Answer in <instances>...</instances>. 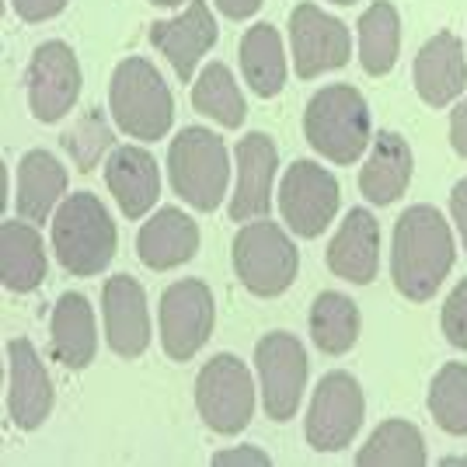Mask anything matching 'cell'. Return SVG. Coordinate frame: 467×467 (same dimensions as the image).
Returning <instances> with one entry per match:
<instances>
[{
  "mask_svg": "<svg viewBox=\"0 0 467 467\" xmlns=\"http://www.w3.org/2000/svg\"><path fill=\"white\" fill-rule=\"evenodd\" d=\"M453 265V234L432 206H411L394 223L390 279L401 296L429 300Z\"/></svg>",
  "mask_w": 467,
  "mask_h": 467,
  "instance_id": "obj_1",
  "label": "cell"
},
{
  "mask_svg": "<svg viewBox=\"0 0 467 467\" xmlns=\"http://www.w3.org/2000/svg\"><path fill=\"white\" fill-rule=\"evenodd\" d=\"M116 223L91 192L67 195L53 216V252L70 275H98L116 258Z\"/></svg>",
  "mask_w": 467,
  "mask_h": 467,
  "instance_id": "obj_2",
  "label": "cell"
},
{
  "mask_svg": "<svg viewBox=\"0 0 467 467\" xmlns=\"http://www.w3.org/2000/svg\"><path fill=\"white\" fill-rule=\"evenodd\" d=\"M307 143L335 164H352L370 147V109L352 84H328L307 101Z\"/></svg>",
  "mask_w": 467,
  "mask_h": 467,
  "instance_id": "obj_3",
  "label": "cell"
},
{
  "mask_svg": "<svg viewBox=\"0 0 467 467\" xmlns=\"http://www.w3.org/2000/svg\"><path fill=\"white\" fill-rule=\"evenodd\" d=\"M109 105L116 126L133 140H161L175 122L171 91L143 57H130L116 67Z\"/></svg>",
  "mask_w": 467,
  "mask_h": 467,
  "instance_id": "obj_4",
  "label": "cell"
},
{
  "mask_svg": "<svg viewBox=\"0 0 467 467\" xmlns=\"http://www.w3.org/2000/svg\"><path fill=\"white\" fill-rule=\"evenodd\" d=\"M168 175L178 199H185L199 213L216 210L220 199L227 195V178H231L223 140L202 126L182 130L168 150Z\"/></svg>",
  "mask_w": 467,
  "mask_h": 467,
  "instance_id": "obj_5",
  "label": "cell"
},
{
  "mask_svg": "<svg viewBox=\"0 0 467 467\" xmlns=\"http://www.w3.org/2000/svg\"><path fill=\"white\" fill-rule=\"evenodd\" d=\"M234 273L254 296H279L296 279V248L273 220L244 223L234 237Z\"/></svg>",
  "mask_w": 467,
  "mask_h": 467,
  "instance_id": "obj_6",
  "label": "cell"
},
{
  "mask_svg": "<svg viewBox=\"0 0 467 467\" xmlns=\"http://www.w3.org/2000/svg\"><path fill=\"white\" fill-rule=\"evenodd\" d=\"M195 409L213 432L237 436L252 422L254 411V388L248 367L231 352L213 356L195 377Z\"/></svg>",
  "mask_w": 467,
  "mask_h": 467,
  "instance_id": "obj_7",
  "label": "cell"
},
{
  "mask_svg": "<svg viewBox=\"0 0 467 467\" xmlns=\"http://www.w3.org/2000/svg\"><path fill=\"white\" fill-rule=\"evenodd\" d=\"M254 370L262 384V405L275 422H290L307 384V352L290 331H273L254 346Z\"/></svg>",
  "mask_w": 467,
  "mask_h": 467,
  "instance_id": "obj_8",
  "label": "cell"
},
{
  "mask_svg": "<svg viewBox=\"0 0 467 467\" xmlns=\"http://www.w3.org/2000/svg\"><path fill=\"white\" fill-rule=\"evenodd\" d=\"M338 182L328 168L314 161H296L286 168L279 185V210L296 237H317L328 231V223L338 213Z\"/></svg>",
  "mask_w": 467,
  "mask_h": 467,
  "instance_id": "obj_9",
  "label": "cell"
},
{
  "mask_svg": "<svg viewBox=\"0 0 467 467\" xmlns=\"http://www.w3.org/2000/svg\"><path fill=\"white\" fill-rule=\"evenodd\" d=\"M363 388L349 373H328L307 409V443L317 453H338L356 440L363 426Z\"/></svg>",
  "mask_w": 467,
  "mask_h": 467,
  "instance_id": "obj_10",
  "label": "cell"
},
{
  "mask_svg": "<svg viewBox=\"0 0 467 467\" xmlns=\"http://www.w3.org/2000/svg\"><path fill=\"white\" fill-rule=\"evenodd\" d=\"M161 346L171 359H192L213 335V293L202 279H178L161 293Z\"/></svg>",
  "mask_w": 467,
  "mask_h": 467,
  "instance_id": "obj_11",
  "label": "cell"
},
{
  "mask_svg": "<svg viewBox=\"0 0 467 467\" xmlns=\"http://www.w3.org/2000/svg\"><path fill=\"white\" fill-rule=\"evenodd\" d=\"M293 63L304 80H314L328 70L346 67L352 57L349 28L338 18L325 15L317 4H296L290 15Z\"/></svg>",
  "mask_w": 467,
  "mask_h": 467,
  "instance_id": "obj_12",
  "label": "cell"
},
{
  "mask_svg": "<svg viewBox=\"0 0 467 467\" xmlns=\"http://www.w3.org/2000/svg\"><path fill=\"white\" fill-rule=\"evenodd\" d=\"M80 95V67L67 42H42L28 63V109L39 122L63 119Z\"/></svg>",
  "mask_w": 467,
  "mask_h": 467,
  "instance_id": "obj_13",
  "label": "cell"
},
{
  "mask_svg": "<svg viewBox=\"0 0 467 467\" xmlns=\"http://www.w3.org/2000/svg\"><path fill=\"white\" fill-rule=\"evenodd\" d=\"M7 411L18 429H39L53 411V380L28 338L7 342Z\"/></svg>",
  "mask_w": 467,
  "mask_h": 467,
  "instance_id": "obj_14",
  "label": "cell"
},
{
  "mask_svg": "<svg viewBox=\"0 0 467 467\" xmlns=\"http://www.w3.org/2000/svg\"><path fill=\"white\" fill-rule=\"evenodd\" d=\"M105 307V338L112 352L133 359L150 346V314H147V293L133 275L119 273L101 290Z\"/></svg>",
  "mask_w": 467,
  "mask_h": 467,
  "instance_id": "obj_15",
  "label": "cell"
},
{
  "mask_svg": "<svg viewBox=\"0 0 467 467\" xmlns=\"http://www.w3.org/2000/svg\"><path fill=\"white\" fill-rule=\"evenodd\" d=\"M150 42L168 57L178 78L189 84L199 59L206 57L216 42V21L210 4L206 0H189V7L178 18L150 25Z\"/></svg>",
  "mask_w": 467,
  "mask_h": 467,
  "instance_id": "obj_16",
  "label": "cell"
},
{
  "mask_svg": "<svg viewBox=\"0 0 467 467\" xmlns=\"http://www.w3.org/2000/svg\"><path fill=\"white\" fill-rule=\"evenodd\" d=\"M237 189L231 195V220H254L273 206V175L279 154L265 133H248L237 143Z\"/></svg>",
  "mask_w": 467,
  "mask_h": 467,
  "instance_id": "obj_17",
  "label": "cell"
},
{
  "mask_svg": "<svg viewBox=\"0 0 467 467\" xmlns=\"http://www.w3.org/2000/svg\"><path fill=\"white\" fill-rule=\"evenodd\" d=\"M328 269L346 283L367 286L380 265V227L370 210H349L325 252Z\"/></svg>",
  "mask_w": 467,
  "mask_h": 467,
  "instance_id": "obj_18",
  "label": "cell"
},
{
  "mask_svg": "<svg viewBox=\"0 0 467 467\" xmlns=\"http://www.w3.org/2000/svg\"><path fill=\"white\" fill-rule=\"evenodd\" d=\"M467 88V59H464V42L453 32H440L419 49L415 57V91L419 98L440 109L450 105L457 95H464Z\"/></svg>",
  "mask_w": 467,
  "mask_h": 467,
  "instance_id": "obj_19",
  "label": "cell"
},
{
  "mask_svg": "<svg viewBox=\"0 0 467 467\" xmlns=\"http://www.w3.org/2000/svg\"><path fill=\"white\" fill-rule=\"evenodd\" d=\"M105 182H109V192L116 195L119 210L130 220H140L161 195L157 161L143 147H116L105 164Z\"/></svg>",
  "mask_w": 467,
  "mask_h": 467,
  "instance_id": "obj_20",
  "label": "cell"
},
{
  "mask_svg": "<svg viewBox=\"0 0 467 467\" xmlns=\"http://www.w3.org/2000/svg\"><path fill=\"white\" fill-rule=\"evenodd\" d=\"M137 252L147 269H157V273L175 269L199 252V227L178 206H164L140 227Z\"/></svg>",
  "mask_w": 467,
  "mask_h": 467,
  "instance_id": "obj_21",
  "label": "cell"
},
{
  "mask_svg": "<svg viewBox=\"0 0 467 467\" xmlns=\"http://www.w3.org/2000/svg\"><path fill=\"white\" fill-rule=\"evenodd\" d=\"M53 356L67 370H84L98 352V331H95V311L88 304V296L80 293H63L53 307Z\"/></svg>",
  "mask_w": 467,
  "mask_h": 467,
  "instance_id": "obj_22",
  "label": "cell"
},
{
  "mask_svg": "<svg viewBox=\"0 0 467 467\" xmlns=\"http://www.w3.org/2000/svg\"><path fill=\"white\" fill-rule=\"evenodd\" d=\"M411 147L401 133H380L359 171V189L373 206H388L401 199L411 182Z\"/></svg>",
  "mask_w": 467,
  "mask_h": 467,
  "instance_id": "obj_23",
  "label": "cell"
},
{
  "mask_svg": "<svg viewBox=\"0 0 467 467\" xmlns=\"http://www.w3.org/2000/svg\"><path fill=\"white\" fill-rule=\"evenodd\" d=\"M0 275L11 293L39 290L46 279V244L28 220H4L0 227Z\"/></svg>",
  "mask_w": 467,
  "mask_h": 467,
  "instance_id": "obj_24",
  "label": "cell"
},
{
  "mask_svg": "<svg viewBox=\"0 0 467 467\" xmlns=\"http://www.w3.org/2000/svg\"><path fill=\"white\" fill-rule=\"evenodd\" d=\"M63 192H67V171L57 157L46 150H28L21 157L18 189H15V206L21 220L42 223Z\"/></svg>",
  "mask_w": 467,
  "mask_h": 467,
  "instance_id": "obj_25",
  "label": "cell"
},
{
  "mask_svg": "<svg viewBox=\"0 0 467 467\" xmlns=\"http://www.w3.org/2000/svg\"><path fill=\"white\" fill-rule=\"evenodd\" d=\"M241 70L244 80L254 88V95L273 98L286 84V57H283V39L273 25H254L241 39Z\"/></svg>",
  "mask_w": 467,
  "mask_h": 467,
  "instance_id": "obj_26",
  "label": "cell"
},
{
  "mask_svg": "<svg viewBox=\"0 0 467 467\" xmlns=\"http://www.w3.org/2000/svg\"><path fill=\"white\" fill-rule=\"evenodd\" d=\"M401 49V21L388 0H377L359 18V63L370 78H384L398 63Z\"/></svg>",
  "mask_w": 467,
  "mask_h": 467,
  "instance_id": "obj_27",
  "label": "cell"
},
{
  "mask_svg": "<svg viewBox=\"0 0 467 467\" xmlns=\"http://www.w3.org/2000/svg\"><path fill=\"white\" fill-rule=\"evenodd\" d=\"M359 467H422L426 464V440L405 419H388L373 429V436L356 453Z\"/></svg>",
  "mask_w": 467,
  "mask_h": 467,
  "instance_id": "obj_28",
  "label": "cell"
},
{
  "mask_svg": "<svg viewBox=\"0 0 467 467\" xmlns=\"http://www.w3.org/2000/svg\"><path fill=\"white\" fill-rule=\"evenodd\" d=\"M192 109L199 116L216 119L223 130H237L244 116H248V105L244 95L237 88L234 74L223 63H210L192 84Z\"/></svg>",
  "mask_w": 467,
  "mask_h": 467,
  "instance_id": "obj_29",
  "label": "cell"
},
{
  "mask_svg": "<svg viewBox=\"0 0 467 467\" xmlns=\"http://www.w3.org/2000/svg\"><path fill=\"white\" fill-rule=\"evenodd\" d=\"M311 335L314 346L328 356H342L359 338V311L346 293H321L311 307Z\"/></svg>",
  "mask_w": 467,
  "mask_h": 467,
  "instance_id": "obj_30",
  "label": "cell"
},
{
  "mask_svg": "<svg viewBox=\"0 0 467 467\" xmlns=\"http://www.w3.org/2000/svg\"><path fill=\"white\" fill-rule=\"evenodd\" d=\"M429 411L450 436H467V363H447L432 377Z\"/></svg>",
  "mask_w": 467,
  "mask_h": 467,
  "instance_id": "obj_31",
  "label": "cell"
},
{
  "mask_svg": "<svg viewBox=\"0 0 467 467\" xmlns=\"http://www.w3.org/2000/svg\"><path fill=\"white\" fill-rule=\"evenodd\" d=\"M112 143H116V137H112V126L105 122L101 109H91L88 116H80L63 133V150L70 154V161L78 164L80 171H95L105 150H112Z\"/></svg>",
  "mask_w": 467,
  "mask_h": 467,
  "instance_id": "obj_32",
  "label": "cell"
},
{
  "mask_svg": "<svg viewBox=\"0 0 467 467\" xmlns=\"http://www.w3.org/2000/svg\"><path fill=\"white\" fill-rule=\"evenodd\" d=\"M443 331H447L450 346L467 349V279L453 286V293L443 304Z\"/></svg>",
  "mask_w": 467,
  "mask_h": 467,
  "instance_id": "obj_33",
  "label": "cell"
},
{
  "mask_svg": "<svg viewBox=\"0 0 467 467\" xmlns=\"http://www.w3.org/2000/svg\"><path fill=\"white\" fill-rule=\"evenodd\" d=\"M15 4V15L21 21H46L57 18L59 11L67 7V0H11Z\"/></svg>",
  "mask_w": 467,
  "mask_h": 467,
  "instance_id": "obj_34",
  "label": "cell"
},
{
  "mask_svg": "<svg viewBox=\"0 0 467 467\" xmlns=\"http://www.w3.org/2000/svg\"><path fill=\"white\" fill-rule=\"evenodd\" d=\"M213 464L231 467V464H244V467H269V457L258 447H234V450H220L213 457Z\"/></svg>",
  "mask_w": 467,
  "mask_h": 467,
  "instance_id": "obj_35",
  "label": "cell"
},
{
  "mask_svg": "<svg viewBox=\"0 0 467 467\" xmlns=\"http://www.w3.org/2000/svg\"><path fill=\"white\" fill-rule=\"evenodd\" d=\"M450 143L461 157H467V98L450 112Z\"/></svg>",
  "mask_w": 467,
  "mask_h": 467,
  "instance_id": "obj_36",
  "label": "cell"
},
{
  "mask_svg": "<svg viewBox=\"0 0 467 467\" xmlns=\"http://www.w3.org/2000/svg\"><path fill=\"white\" fill-rule=\"evenodd\" d=\"M450 213H453V223H457L461 241H464V248H467V178L457 182L453 192H450Z\"/></svg>",
  "mask_w": 467,
  "mask_h": 467,
  "instance_id": "obj_37",
  "label": "cell"
},
{
  "mask_svg": "<svg viewBox=\"0 0 467 467\" xmlns=\"http://www.w3.org/2000/svg\"><path fill=\"white\" fill-rule=\"evenodd\" d=\"M216 7H220L227 18L241 21V18H252L254 11L262 7V0H216Z\"/></svg>",
  "mask_w": 467,
  "mask_h": 467,
  "instance_id": "obj_38",
  "label": "cell"
},
{
  "mask_svg": "<svg viewBox=\"0 0 467 467\" xmlns=\"http://www.w3.org/2000/svg\"><path fill=\"white\" fill-rule=\"evenodd\" d=\"M157 7H178V4H185V0H150Z\"/></svg>",
  "mask_w": 467,
  "mask_h": 467,
  "instance_id": "obj_39",
  "label": "cell"
},
{
  "mask_svg": "<svg viewBox=\"0 0 467 467\" xmlns=\"http://www.w3.org/2000/svg\"><path fill=\"white\" fill-rule=\"evenodd\" d=\"M335 4H356V0H335Z\"/></svg>",
  "mask_w": 467,
  "mask_h": 467,
  "instance_id": "obj_40",
  "label": "cell"
}]
</instances>
